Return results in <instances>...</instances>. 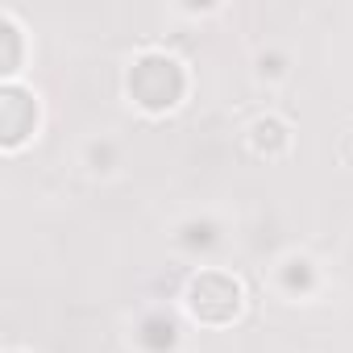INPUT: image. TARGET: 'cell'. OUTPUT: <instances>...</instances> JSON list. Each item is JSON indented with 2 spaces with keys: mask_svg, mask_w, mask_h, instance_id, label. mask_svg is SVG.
Listing matches in <instances>:
<instances>
[{
  "mask_svg": "<svg viewBox=\"0 0 353 353\" xmlns=\"http://www.w3.org/2000/svg\"><path fill=\"white\" fill-rule=\"evenodd\" d=\"M129 92L145 104V108H170L183 92V75L170 59H158V54H145L133 75H129Z\"/></svg>",
  "mask_w": 353,
  "mask_h": 353,
  "instance_id": "cell-1",
  "label": "cell"
},
{
  "mask_svg": "<svg viewBox=\"0 0 353 353\" xmlns=\"http://www.w3.org/2000/svg\"><path fill=\"white\" fill-rule=\"evenodd\" d=\"M188 307L196 312V320L225 324V320H233L237 307H241V287H237L229 274L208 270V274H200V279L192 283V291H188Z\"/></svg>",
  "mask_w": 353,
  "mask_h": 353,
  "instance_id": "cell-2",
  "label": "cell"
}]
</instances>
